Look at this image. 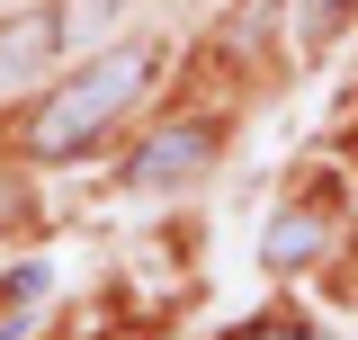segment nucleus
Listing matches in <instances>:
<instances>
[{
  "instance_id": "obj_3",
  "label": "nucleus",
  "mask_w": 358,
  "mask_h": 340,
  "mask_svg": "<svg viewBox=\"0 0 358 340\" xmlns=\"http://www.w3.org/2000/svg\"><path fill=\"white\" fill-rule=\"evenodd\" d=\"M54 54H72V45H63V9H27V18H9V27H0V90L36 81Z\"/></svg>"
},
{
  "instance_id": "obj_6",
  "label": "nucleus",
  "mask_w": 358,
  "mask_h": 340,
  "mask_svg": "<svg viewBox=\"0 0 358 340\" xmlns=\"http://www.w3.org/2000/svg\"><path fill=\"white\" fill-rule=\"evenodd\" d=\"M242 340H313V332H296V323H260V332H242Z\"/></svg>"
},
{
  "instance_id": "obj_5",
  "label": "nucleus",
  "mask_w": 358,
  "mask_h": 340,
  "mask_svg": "<svg viewBox=\"0 0 358 340\" xmlns=\"http://www.w3.org/2000/svg\"><path fill=\"white\" fill-rule=\"evenodd\" d=\"M350 9H358V0H296V36H305V45H331L341 27H350Z\"/></svg>"
},
{
  "instance_id": "obj_4",
  "label": "nucleus",
  "mask_w": 358,
  "mask_h": 340,
  "mask_svg": "<svg viewBox=\"0 0 358 340\" xmlns=\"http://www.w3.org/2000/svg\"><path fill=\"white\" fill-rule=\"evenodd\" d=\"M322 242H331V224H322L313 206H287L278 224H268V269H305Z\"/></svg>"
},
{
  "instance_id": "obj_2",
  "label": "nucleus",
  "mask_w": 358,
  "mask_h": 340,
  "mask_svg": "<svg viewBox=\"0 0 358 340\" xmlns=\"http://www.w3.org/2000/svg\"><path fill=\"white\" fill-rule=\"evenodd\" d=\"M215 153H224V126H215V117H171V126H152V143L126 162V188L171 197V188H188V179H206Z\"/></svg>"
},
{
  "instance_id": "obj_1",
  "label": "nucleus",
  "mask_w": 358,
  "mask_h": 340,
  "mask_svg": "<svg viewBox=\"0 0 358 340\" xmlns=\"http://www.w3.org/2000/svg\"><path fill=\"white\" fill-rule=\"evenodd\" d=\"M152 72H162L152 45H99L72 81H54L36 108H27V153H36V162H72V153H90V143L152 90Z\"/></svg>"
}]
</instances>
